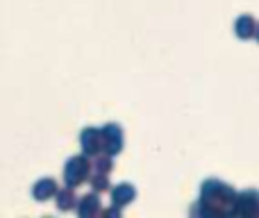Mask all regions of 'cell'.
I'll list each match as a JSON object with an SVG mask.
<instances>
[{"instance_id": "obj_1", "label": "cell", "mask_w": 259, "mask_h": 218, "mask_svg": "<svg viewBox=\"0 0 259 218\" xmlns=\"http://www.w3.org/2000/svg\"><path fill=\"white\" fill-rule=\"evenodd\" d=\"M237 196L239 193L230 184H225L223 180L216 178L205 180L200 187V200L209 209V216H232Z\"/></svg>"}, {"instance_id": "obj_2", "label": "cell", "mask_w": 259, "mask_h": 218, "mask_svg": "<svg viewBox=\"0 0 259 218\" xmlns=\"http://www.w3.org/2000/svg\"><path fill=\"white\" fill-rule=\"evenodd\" d=\"M91 173H94L91 157L82 152V155H75L66 161V166H64V182H66V187L77 189V187L89 182Z\"/></svg>"}, {"instance_id": "obj_3", "label": "cell", "mask_w": 259, "mask_h": 218, "mask_svg": "<svg viewBox=\"0 0 259 218\" xmlns=\"http://www.w3.org/2000/svg\"><path fill=\"white\" fill-rule=\"evenodd\" d=\"M232 216H243V218L259 216V191L257 189H246V191L239 193L237 202H234Z\"/></svg>"}, {"instance_id": "obj_4", "label": "cell", "mask_w": 259, "mask_h": 218, "mask_svg": "<svg viewBox=\"0 0 259 218\" xmlns=\"http://www.w3.org/2000/svg\"><path fill=\"white\" fill-rule=\"evenodd\" d=\"M123 143H125V139H123V127L118 123H107L103 125V146H105V152L112 157L121 155L123 152Z\"/></svg>"}, {"instance_id": "obj_5", "label": "cell", "mask_w": 259, "mask_h": 218, "mask_svg": "<svg viewBox=\"0 0 259 218\" xmlns=\"http://www.w3.org/2000/svg\"><path fill=\"white\" fill-rule=\"evenodd\" d=\"M80 146H82V152L89 157H96V155H100V152H105L103 127H84L80 134Z\"/></svg>"}, {"instance_id": "obj_6", "label": "cell", "mask_w": 259, "mask_h": 218, "mask_svg": "<svg viewBox=\"0 0 259 218\" xmlns=\"http://www.w3.org/2000/svg\"><path fill=\"white\" fill-rule=\"evenodd\" d=\"M257 30H259V23L255 21V16H250V14H241V16L234 21V34H237L241 41L257 39Z\"/></svg>"}, {"instance_id": "obj_7", "label": "cell", "mask_w": 259, "mask_h": 218, "mask_svg": "<svg viewBox=\"0 0 259 218\" xmlns=\"http://www.w3.org/2000/svg\"><path fill=\"white\" fill-rule=\"evenodd\" d=\"M57 193H59V187L53 178H41V180H36L34 187H32V198H34L36 202H48L50 198H55Z\"/></svg>"}, {"instance_id": "obj_8", "label": "cell", "mask_w": 259, "mask_h": 218, "mask_svg": "<svg viewBox=\"0 0 259 218\" xmlns=\"http://www.w3.org/2000/svg\"><path fill=\"white\" fill-rule=\"evenodd\" d=\"M77 216L82 218H94L98 214H103V205H100V193H87V196L80 198V202H77Z\"/></svg>"}, {"instance_id": "obj_9", "label": "cell", "mask_w": 259, "mask_h": 218, "mask_svg": "<svg viewBox=\"0 0 259 218\" xmlns=\"http://www.w3.org/2000/svg\"><path fill=\"white\" fill-rule=\"evenodd\" d=\"M134 198H137V189L132 187V184L123 182V184H116V187L112 189V205H118V207H127L134 202Z\"/></svg>"}, {"instance_id": "obj_10", "label": "cell", "mask_w": 259, "mask_h": 218, "mask_svg": "<svg viewBox=\"0 0 259 218\" xmlns=\"http://www.w3.org/2000/svg\"><path fill=\"white\" fill-rule=\"evenodd\" d=\"M55 202H57L59 211H73V209H77L80 198L75 196V189L73 187H64V189H59V193L55 196Z\"/></svg>"}, {"instance_id": "obj_11", "label": "cell", "mask_w": 259, "mask_h": 218, "mask_svg": "<svg viewBox=\"0 0 259 218\" xmlns=\"http://www.w3.org/2000/svg\"><path fill=\"white\" fill-rule=\"evenodd\" d=\"M91 166H94V173L109 175L114 170V157L107 155V152H100V155L91 157Z\"/></svg>"}, {"instance_id": "obj_12", "label": "cell", "mask_w": 259, "mask_h": 218, "mask_svg": "<svg viewBox=\"0 0 259 218\" xmlns=\"http://www.w3.org/2000/svg\"><path fill=\"white\" fill-rule=\"evenodd\" d=\"M89 184H91V189H94L96 193L109 191V175H105V173H91Z\"/></svg>"}, {"instance_id": "obj_13", "label": "cell", "mask_w": 259, "mask_h": 218, "mask_svg": "<svg viewBox=\"0 0 259 218\" xmlns=\"http://www.w3.org/2000/svg\"><path fill=\"white\" fill-rule=\"evenodd\" d=\"M121 209H123V207L112 205V207H107V209H103V216L105 218H118V216H121Z\"/></svg>"}, {"instance_id": "obj_14", "label": "cell", "mask_w": 259, "mask_h": 218, "mask_svg": "<svg viewBox=\"0 0 259 218\" xmlns=\"http://www.w3.org/2000/svg\"><path fill=\"white\" fill-rule=\"evenodd\" d=\"M257 41H259V30H257Z\"/></svg>"}]
</instances>
